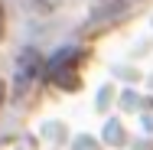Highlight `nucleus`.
<instances>
[{"instance_id": "obj_1", "label": "nucleus", "mask_w": 153, "mask_h": 150, "mask_svg": "<svg viewBox=\"0 0 153 150\" xmlns=\"http://www.w3.org/2000/svg\"><path fill=\"white\" fill-rule=\"evenodd\" d=\"M3 33H7V13H3V3H0V39H3Z\"/></svg>"}, {"instance_id": "obj_2", "label": "nucleus", "mask_w": 153, "mask_h": 150, "mask_svg": "<svg viewBox=\"0 0 153 150\" xmlns=\"http://www.w3.org/2000/svg\"><path fill=\"white\" fill-rule=\"evenodd\" d=\"M3 95H7V88H3V82H0V104H3Z\"/></svg>"}]
</instances>
